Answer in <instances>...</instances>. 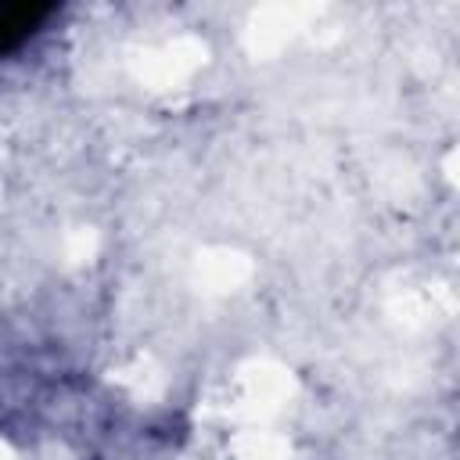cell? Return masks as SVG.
Instances as JSON below:
<instances>
[{
  "label": "cell",
  "instance_id": "obj_1",
  "mask_svg": "<svg viewBox=\"0 0 460 460\" xmlns=\"http://www.w3.org/2000/svg\"><path fill=\"white\" fill-rule=\"evenodd\" d=\"M50 11V4H0V50L25 43Z\"/></svg>",
  "mask_w": 460,
  "mask_h": 460
}]
</instances>
